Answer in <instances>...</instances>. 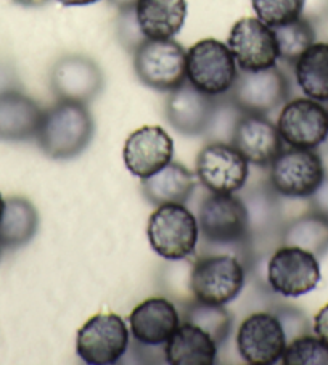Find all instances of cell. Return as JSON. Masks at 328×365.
<instances>
[{
  "label": "cell",
  "mask_w": 328,
  "mask_h": 365,
  "mask_svg": "<svg viewBox=\"0 0 328 365\" xmlns=\"http://www.w3.org/2000/svg\"><path fill=\"white\" fill-rule=\"evenodd\" d=\"M130 333L137 343L163 346L180 325L179 312L166 298H150L138 304L129 317Z\"/></svg>",
  "instance_id": "d6986e66"
},
{
  "label": "cell",
  "mask_w": 328,
  "mask_h": 365,
  "mask_svg": "<svg viewBox=\"0 0 328 365\" xmlns=\"http://www.w3.org/2000/svg\"><path fill=\"white\" fill-rule=\"evenodd\" d=\"M14 87H16V79L14 71H11V68L0 65V92L14 89Z\"/></svg>",
  "instance_id": "e575fe53"
},
{
  "label": "cell",
  "mask_w": 328,
  "mask_h": 365,
  "mask_svg": "<svg viewBox=\"0 0 328 365\" xmlns=\"http://www.w3.org/2000/svg\"><path fill=\"white\" fill-rule=\"evenodd\" d=\"M96 124L86 103L58 100L43 111L36 140L48 158L71 160L89 147Z\"/></svg>",
  "instance_id": "6da1fadb"
},
{
  "label": "cell",
  "mask_w": 328,
  "mask_h": 365,
  "mask_svg": "<svg viewBox=\"0 0 328 365\" xmlns=\"http://www.w3.org/2000/svg\"><path fill=\"white\" fill-rule=\"evenodd\" d=\"M129 348V329L118 314H97L81 327L76 352L91 365L116 364Z\"/></svg>",
  "instance_id": "9c48e42d"
},
{
  "label": "cell",
  "mask_w": 328,
  "mask_h": 365,
  "mask_svg": "<svg viewBox=\"0 0 328 365\" xmlns=\"http://www.w3.org/2000/svg\"><path fill=\"white\" fill-rule=\"evenodd\" d=\"M39 227V214L34 205L23 197L5 200L4 214L0 219V247L2 250H15L24 247Z\"/></svg>",
  "instance_id": "cb8c5ba5"
},
{
  "label": "cell",
  "mask_w": 328,
  "mask_h": 365,
  "mask_svg": "<svg viewBox=\"0 0 328 365\" xmlns=\"http://www.w3.org/2000/svg\"><path fill=\"white\" fill-rule=\"evenodd\" d=\"M138 81L158 92H171L187 81V50L174 39H145L134 53Z\"/></svg>",
  "instance_id": "277c9868"
},
{
  "label": "cell",
  "mask_w": 328,
  "mask_h": 365,
  "mask_svg": "<svg viewBox=\"0 0 328 365\" xmlns=\"http://www.w3.org/2000/svg\"><path fill=\"white\" fill-rule=\"evenodd\" d=\"M220 97L207 96L188 81L169 92L164 115L173 128L187 137L206 135L216 116Z\"/></svg>",
  "instance_id": "2e32d148"
},
{
  "label": "cell",
  "mask_w": 328,
  "mask_h": 365,
  "mask_svg": "<svg viewBox=\"0 0 328 365\" xmlns=\"http://www.w3.org/2000/svg\"><path fill=\"white\" fill-rule=\"evenodd\" d=\"M301 18L315 26L328 21V0H304Z\"/></svg>",
  "instance_id": "1f68e13d"
},
{
  "label": "cell",
  "mask_w": 328,
  "mask_h": 365,
  "mask_svg": "<svg viewBox=\"0 0 328 365\" xmlns=\"http://www.w3.org/2000/svg\"><path fill=\"white\" fill-rule=\"evenodd\" d=\"M174 142L160 125H143L125 140L123 160L138 179H147L173 161Z\"/></svg>",
  "instance_id": "e0dca14e"
},
{
  "label": "cell",
  "mask_w": 328,
  "mask_h": 365,
  "mask_svg": "<svg viewBox=\"0 0 328 365\" xmlns=\"http://www.w3.org/2000/svg\"><path fill=\"white\" fill-rule=\"evenodd\" d=\"M116 37L119 43L130 53H134L137 47L147 39L140 31V26H138L135 9L119 10L116 20Z\"/></svg>",
  "instance_id": "4dcf8cb0"
},
{
  "label": "cell",
  "mask_w": 328,
  "mask_h": 365,
  "mask_svg": "<svg viewBox=\"0 0 328 365\" xmlns=\"http://www.w3.org/2000/svg\"><path fill=\"white\" fill-rule=\"evenodd\" d=\"M56 2L65 5V7H86V5L97 4L100 0H56Z\"/></svg>",
  "instance_id": "d590c367"
},
{
  "label": "cell",
  "mask_w": 328,
  "mask_h": 365,
  "mask_svg": "<svg viewBox=\"0 0 328 365\" xmlns=\"http://www.w3.org/2000/svg\"><path fill=\"white\" fill-rule=\"evenodd\" d=\"M217 352L216 339L192 322L180 324L164 344V357L171 365H214Z\"/></svg>",
  "instance_id": "44dd1931"
},
{
  "label": "cell",
  "mask_w": 328,
  "mask_h": 365,
  "mask_svg": "<svg viewBox=\"0 0 328 365\" xmlns=\"http://www.w3.org/2000/svg\"><path fill=\"white\" fill-rule=\"evenodd\" d=\"M269 168L272 190L287 198H311L327 175L322 156L307 148L285 150Z\"/></svg>",
  "instance_id": "52a82bcc"
},
{
  "label": "cell",
  "mask_w": 328,
  "mask_h": 365,
  "mask_svg": "<svg viewBox=\"0 0 328 365\" xmlns=\"http://www.w3.org/2000/svg\"><path fill=\"white\" fill-rule=\"evenodd\" d=\"M230 143L246 161L257 168H269L283 152V138L279 129L262 115H242Z\"/></svg>",
  "instance_id": "ac0fdd59"
},
{
  "label": "cell",
  "mask_w": 328,
  "mask_h": 365,
  "mask_svg": "<svg viewBox=\"0 0 328 365\" xmlns=\"http://www.w3.org/2000/svg\"><path fill=\"white\" fill-rule=\"evenodd\" d=\"M134 9L147 39H174L187 18V0H137Z\"/></svg>",
  "instance_id": "7402d4cb"
},
{
  "label": "cell",
  "mask_w": 328,
  "mask_h": 365,
  "mask_svg": "<svg viewBox=\"0 0 328 365\" xmlns=\"http://www.w3.org/2000/svg\"><path fill=\"white\" fill-rule=\"evenodd\" d=\"M274 36L279 48V60L293 63L315 42V29L304 18L274 26Z\"/></svg>",
  "instance_id": "4316f807"
},
{
  "label": "cell",
  "mask_w": 328,
  "mask_h": 365,
  "mask_svg": "<svg viewBox=\"0 0 328 365\" xmlns=\"http://www.w3.org/2000/svg\"><path fill=\"white\" fill-rule=\"evenodd\" d=\"M108 2L116 7L118 10H128V9H134L137 0H108Z\"/></svg>",
  "instance_id": "74e56055"
},
{
  "label": "cell",
  "mask_w": 328,
  "mask_h": 365,
  "mask_svg": "<svg viewBox=\"0 0 328 365\" xmlns=\"http://www.w3.org/2000/svg\"><path fill=\"white\" fill-rule=\"evenodd\" d=\"M294 78L307 98L328 102V42H314L294 61Z\"/></svg>",
  "instance_id": "d4e9b609"
},
{
  "label": "cell",
  "mask_w": 328,
  "mask_h": 365,
  "mask_svg": "<svg viewBox=\"0 0 328 365\" xmlns=\"http://www.w3.org/2000/svg\"><path fill=\"white\" fill-rule=\"evenodd\" d=\"M288 339L280 319L270 312L246 317L237 333L240 356L251 365H270L282 361Z\"/></svg>",
  "instance_id": "4fadbf2b"
},
{
  "label": "cell",
  "mask_w": 328,
  "mask_h": 365,
  "mask_svg": "<svg viewBox=\"0 0 328 365\" xmlns=\"http://www.w3.org/2000/svg\"><path fill=\"white\" fill-rule=\"evenodd\" d=\"M43 111L36 100L14 87L0 92V140L24 142L36 138Z\"/></svg>",
  "instance_id": "ffe728a7"
},
{
  "label": "cell",
  "mask_w": 328,
  "mask_h": 365,
  "mask_svg": "<svg viewBox=\"0 0 328 365\" xmlns=\"http://www.w3.org/2000/svg\"><path fill=\"white\" fill-rule=\"evenodd\" d=\"M277 129L289 147L315 150L328 138V110L307 97L288 100L280 111Z\"/></svg>",
  "instance_id": "5bb4252c"
},
{
  "label": "cell",
  "mask_w": 328,
  "mask_h": 365,
  "mask_svg": "<svg viewBox=\"0 0 328 365\" xmlns=\"http://www.w3.org/2000/svg\"><path fill=\"white\" fill-rule=\"evenodd\" d=\"M0 253H2V247H0Z\"/></svg>",
  "instance_id": "ab89813d"
},
{
  "label": "cell",
  "mask_w": 328,
  "mask_h": 365,
  "mask_svg": "<svg viewBox=\"0 0 328 365\" xmlns=\"http://www.w3.org/2000/svg\"><path fill=\"white\" fill-rule=\"evenodd\" d=\"M280 240L283 245L302 248L317 257L325 256L328 251V219L311 210L285 225Z\"/></svg>",
  "instance_id": "484cf974"
},
{
  "label": "cell",
  "mask_w": 328,
  "mask_h": 365,
  "mask_svg": "<svg viewBox=\"0 0 328 365\" xmlns=\"http://www.w3.org/2000/svg\"><path fill=\"white\" fill-rule=\"evenodd\" d=\"M151 250L168 261L192 256L200 242L198 221L184 205L169 203L151 212L147 225Z\"/></svg>",
  "instance_id": "3957f363"
},
{
  "label": "cell",
  "mask_w": 328,
  "mask_h": 365,
  "mask_svg": "<svg viewBox=\"0 0 328 365\" xmlns=\"http://www.w3.org/2000/svg\"><path fill=\"white\" fill-rule=\"evenodd\" d=\"M245 287V266L235 256L211 253L195 264L190 275L193 297L200 303L225 306Z\"/></svg>",
  "instance_id": "5b68a950"
},
{
  "label": "cell",
  "mask_w": 328,
  "mask_h": 365,
  "mask_svg": "<svg viewBox=\"0 0 328 365\" xmlns=\"http://www.w3.org/2000/svg\"><path fill=\"white\" fill-rule=\"evenodd\" d=\"M227 46L238 69L243 71H260L275 66L279 61L274 31L260 18L246 16L238 20L230 29Z\"/></svg>",
  "instance_id": "9a60e30c"
},
{
  "label": "cell",
  "mask_w": 328,
  "mask_h": 365,
  "mask_svg": "<svg viewBox=\"0 0 328 365\" xmlns=\"http://www.w3.org/2000/svg\"><path fill=\"white\" fill-rule=\"evenodd\" d=\"M267 280L275 293L287 298H299L314 292L322 280L320 262L309 251L283 245L270 256Z\"/></svg>",
  "instance_id": "30bf717a"
},
{
  "label": "cell",
  "mask_w": 328,
  "mask_h": 365,
  "mask_svg": "<svg viewBox=\"0 0 328 365\" xmlns=\"http://www.w3.org/2000/svg\"><path fill=\"white\" fill-rule=\"evenodd\" d=\"M140 187L143 197L151 205H184L193 193L195 175L182 163L171 161L153 175L142 179Z\"/></svg>",
  "instance_id": "603a6c76"
},
{
  "label": "cell",
  "mask_w": 328,
  "mask_h": 365,
  "mask_svg": "<svg viewBox=\"0 0 328 365\" xmlns=\"http://www.w3.org/2000/svg\"><path fill=\"white\" fill-rule=\"evenodd\" d=\"M197 221L207 248L243 250L251 242L248 210L235 193H211L201 203Z\"/></svg>",
  "instance_id": "7a4b0ae2"
},
{
  "label": "cell",
  "mask_w": 328,
  "mask_h": 365,
  "mask_svg": "<svg viewBox=\"0 0 328 365\" xmlns=\"http://www.w3.org/2000/svg\"><path fill=\"white\" fill-rule=\"evenodd\" d=\"M185 319L187 322L198 325L200 329L210 333L219 346L225 341V338L230 333L232 317L224 306L205 304L197 301L188 307Z\"/></svg>",
  "instance_id": "83f0119b"
},
{
  "label": "cell",
  "mask_w": 328,
  "mask_h": 365,
  "mask_svg": "<svg viewBox=\"0 0 328 365\" xmlns=\"http://www.w3.org/2000/svg\"><path fill=\"white\" fill-rule=\"evenodd\" d=\"M4 206H5V200L2 198V195H0V219H2V214H4Z\"/></svg>",
  "instance_id": "f35d334b"
},
{
  "label": "cell",
  "mask_w": 328,
  "mask_h": 365,
  "mask_svg": "<svg viewBox=\"0 0 328 365\" xmlns=\"http://www.w3.org/2000/svg\"><path fill=\"white\" fill-rule=\"evenodd\" d=\"M197 178L210 193H237L246 185L250 166L245 156L227 142H212L197 156Z\"/></svg>",
  "instance_id": "8fae6325"
},
{
  "label": "cell",
  "mask_w": 328,
  "mask_h": 365,
  "mask_svg": "<svg viewBox=\"0 0 328 365\" xmlns=\"http://www.w3.org/2000/svg\"><path fill=\"white\" fill-rule=\"evenodd\" d=\"M256 18L267 26H280L299 18L304 0H251Z\"/></svg>",
  "instance_id": "f546056e"
},
{
  "label": "cell",
  "mask_w": 328,
  "mask_h": 365,
  "mask_svg": "<svg viewBox=\"0 0 328 365\" xmlns=\"http://www.w3.org/2000/svg\"><path fill=\"white\" fill-rule=\"evenodd\" d=\"M237 73L235 58L224 42L210 37L187 50V81L207 96H227Z\"/></svg>",
  "instance_id": "8992f818"
},
{
  "label": "cell",
  "mask_w": 328,
  "mask_h": 365,
  "mask_svg": "<svg viewBox=\"0 0 328 365\" xmlns=\"http://www.w3.org/2000/svg\"><path fill=\"white\" fill-rule=\"evenodd\" d=\"M314 333L315 336L322 339L328 346V304L315 314L314 317Z\"/></svg>",
  "instance_id": "836d02e7"
},
{
  "label": "cell",
  "mask_w": 328,
  "mask_h": 365,
  "mask_svg": "<svg viewBox=\"0 0 328 365\" xmlns=\"http://www.w3.org/2000/svg\"><path fill=\"white\" fill-rule=\"evenodd\" d=\"M283 365H328V346L317 336L301 335L287 344Z\"/></svg>",
  "instance_id": "f1b7e54d"
},
{
  "label": "cell",
  "mask_w": 328,
  "mask_h": 365,
  "mask_svg": "<svg viewBox=\"0 0 328 365\" xmlns=\"http://www.w3.org/2000/svg\"><path fill=\"white\" fill-rule=\"evenodd\" d=\"M103 86L102 68L81 53L63 55L50 71V89L58 100L87 105L102 93Z\"/></svg>",
  "instance_id": "7c38bea8"
},
{
  "label": "cell",
  "mask_w": 328,
  "mask_h": 365,
  "mask_svg": "<svg viewBox=\"0 0 328 365\" xmlns=\"http://www.w3.org/2000/svg\"><path fill=\"white\" fill-rule=\"evenodd\" d=\"M227 97L245 115L266 116L288 102L289 83L277 65L260 71L240 69Z\"/></svg>",
  "instance_id": "ba28073f"
},
{
  "label": "cell",
  "mask_w": 328,
  "mask_h": 365,
  "mask_svg": "<svg viewBox=\"0 0 328 365\" xmlns=\"http://www.w3.org/2000/svg\"><path fill=\"white\" fill-rule=\"evenodd\" d=\"M11 2L16 4V5H21V7L36 9V7H42V5L48 4L50 0H11Z\"/></svg>",
  "instance_id": "8d00e7d4"
},
{
  "label": "cell",
  "mask_w": 328,
  "mask_h": 365,
  "mask_svg": "<svg viewBox=\"0 0 328 365\" xmlns=\"http://www.w3.org/2000/svg\"><path fill=\"white\" fill-rule=\"evenodd\" d=\"M311 210L328 219V175L311 197Z\"/></svg>",
  "instance_id": "d6a6232c"
}]
</instances>
